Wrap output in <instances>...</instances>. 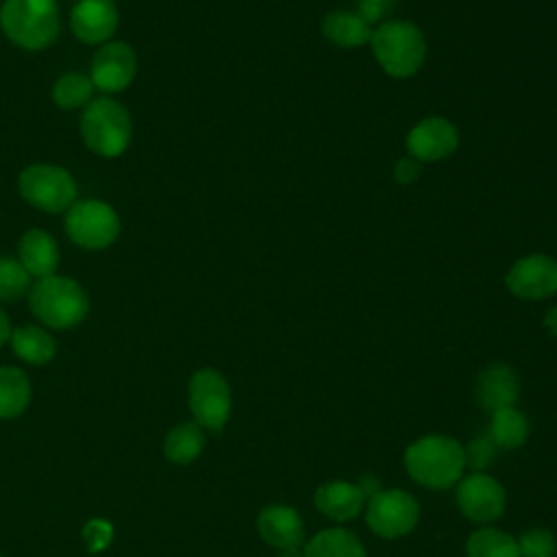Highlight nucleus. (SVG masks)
<instances>
[{"instance_id": "1", "label": "nucleus", "mask_w": 557, "mask_h": 557, "mask_svg": "<svg viewBox=\"0 0 557 557\" xmlns=\"http://www.w3.org/2000/svg\"><path fill=\"white\" fill-rule=\"evenodd\" d=\"M463 466V448L448 435H424L405 450L409 476L431 490L453 487L461 479Z\"/></svg>"}, {"instance_id": "2", "label": "nucleus", "mask_w": 557, "mask_h": 557, "mask_svg": "<svg viewBox=\"0 0 557 557\" xmlns=\"http://www.w3.org/2000/svg\"><path fill=\"white\" fill-rule=\"evenodd\" d=\"M28 305L37 320L52 329H72L89 313V296L85 287L70 276L37 278L28 289Z\"/></svg>"}, {"instance_id": "3", "label": "nucleus", "mask_w": 557, "mask_h": 557, "mask_svg": "<svg viewBox=\"0 0 557 557\" xmlns=\"http://www.w3.org/2000/svg\"><path fill=\"white\" fill-rule=\"evenodd\" d=\"M0 26L9 41L24 50H44L61 28L57 0H4Z\"/></svg>"}, {"instance_id": "4", "label": "nucleus", "mask_w": 557, "mask_h": 557, "mask_svg": "<svg viewBox=\"0 0 557 557\" xmlns=\"http://www.w3.org/2000/svg\"><path fill=\"white\" fill-rule=\"evenodd\" d=\"M133 135V124L126 107L109 96L94 98L81 115L83 144L98 157H120Z\"/></svg>"}, {"instance_id": "5", "label": "nucleus", "mask_w": 557, "mask_h": 557, "mask_svg": "<svg viewBox=\"0 0 557 557\" xmlns=\"http://www.w3.org/2000/svg\"><path fill=\"white\" fill-rule=\"evenodd\" d=\"M370 44L379 65L394 78L413 76L426 57L424 35L405 20H389L376 26Z\"/></svg>"}, {"instance_id": "6", "label": "nucleus", "mask_w": 557, "mask_h": 557, "mask_svg": "<svg viewBox=\"0 0 557 557\" xmlns=\"http://www.w3.org/2000/svg\"><path fill=\"white\" fill-rule=\"evenodd\" d=\"M20 196L35 209L46 213L67 211L76 202V181L74 176L52 163H35L22 170L17 181Z\"/></svg>"}, {"instance_id": "7", "label": "nucleus", "mask_w": 557, "mask_h": 557, "mask_svg": "<svg viewBox=\"0 0 557 557\" xmlns=\"http://www.w3.org/2000/svg\"><path fill=\"white\" fill-rule=\"evenodd\" d=\"M120 226L115 209L104 200H76L65 211V233L85 250H102L111 246L120 235Z\"/></svg>"}, {"instance_id": "8", "label": "nucleus", "mask_w": 557, "mask_h": 557, "mask_svg": "<svg viewBox=\"0 0 557 557\" xmlns=\"http://www.w3.org/2000/svg\"><path fill=\"white\" fill-rule=\"evenodd\" d=\"M189 409L200 429L220 433L231 416V389L226 379L213 370L202 368L189 381Z\"/></svg>"}, {"instance_id": "9", "label": "nucleus", "mask_w": 557, "mask_h": 557, "mask_svg": "<svg viewBox=\"0 0 557 557\" xmlns=\"http://www.w3.org/2000/svg\"><path fill=\"white\" fill-rule=\"evenodd\" d=\"M418 503L405 490H381L370 496L366 522L368 527L387 540L409 533L418 522Z\"/></svg>"}, {"instance_id": "10", "label": "nucleus", "mask_w": 557, "mask_h": 557, "mask_svg": "<svg viewBox=\"0 0 557 557\" xmlns=\"http://www.w3.org/2000/svg\"><path fill=\"white\" fill-rule=\"evenodd\" d=\"M137 74V54L124 41L102 44L89 67V78L102 94H117L126 89Z\"/></svg>"}, {"instance_id": "11", "label": "nucleus", "mask_w": 557, "mask_h": 557, "mask_svg": "<svg viewBox=\"0 0 557 557\" xmlns=\"http://www.w3.org/2000/svg\"><path fill=\"white\" fill-rule=\"evenodd\" d=\"M457 505L468 520L492 522L505 509V490L494 476L474 472L459 481Z\"/></svg>"}, {"instance_id": "12", "label": "nucleus", "mask_w": 557, "mask_h": 557, "mask_svg": "<svg viewBox=\"0 0 557 557\" xmlns=\"http://www.w3.org/2000/svg\"><path fill=\"white\" fill-rule=\"evenodd\" d=\"M505 283L524 300L548 298L557 292V261L546 255H527L509 268Z\"/></svg>"}, {"instance_id": "13", "label": "nucleus", "mask_w": 557, "mask_h": 557, "mask_svg": "<svg viewBox=\"0 0 557 557\" xmlns=\"http://www.w3.org/2000/svg\"><path fill=\"white\" fill-rule=\"evenodd\" d=\"M120 22L113 0H78L70 11V28L74 37L89 46H102L111 39Z\"/></svg>"}, {"instance_id": "14", "label": "nucleus", "mask_w": 557, "mask_h": 557, "mask_svg": "<svg viewBox=\"0 0 557 557\" xmlns=\"http://www.w3.org/2000/svg\"><path fill=\"white\" fill-rule=\"evenodd\" d=\"M407 152L416 161H440L455 152L459 144L457 128L444 117H426L407 135Z\"/></svg>"}, {"instance_id": "15", "label": "nucleus", "mask_w": 557, "mask_h": 557, "mask_svg": "<svg viewBox=\"0 0 557 557\" xmlns=\"http://www.w3.org/2000/svg\"><path fill=\"white\" fill-rule=\"evenodd\" d=\"M257 529L263 542L278 550L300 548L305 540L302 518L296 509L287 505H268L265 509H261L257 518Z\"/></svg>"}, {"instance_id": "16", "label": "nucleus", "mask_w": 557, "mask_h": 557, "mask_svg": "<svg viewBox=\"0 0 557 557\" xmlns=\"http://www.w3.org/2000/svg\"><path fill=\"white\" fill-rule=\"evenodd\" d=\"M17 261L35 278L52 276L59 265L57 239L44 228L26 231L17 244Z\"/></svg>"}, {"instance_id": "17", "label": "nucleus", "mask_w": 557, "mask_h": 557, "mask_svg": "<svg viewBox=\"0 0 557 557\" xmlns=\"http://www.w3.org/2000/svg\"><path fill=\"white\" fill-rule=\"evenodd\" d=\"M518 398V376L507 363H490L476 379V400L492 413L513 407Z\"/></svg>"}, {"instance_id": "18", "label": "nucleus", "mask_w": 557, "mask_h": 557, "mask_svg": "<svg viewBox=\"0 0 557 557\" xmlns=\"http://www.w3.org/2000/svg\"><path fill=\"white\" fill-rule=\"evenodd\" d=\"M363 498H366V494L359 485L348 483V481H329L315 490L313 503H315L318 511L324 513L326 518L346 522V520L357 518V513L363 507Z\"/></svg>"}, {"instance_id": "19", "label": "nucleus", "mask_w": 557, "mask_h": 557, "mask_svg": "<svg viewBox=\"0 0 557 557\" xmlns=\"http://www.w3.org/2000/svg\"><path fill=\"white\" fill-rule=\"evenodd\" d=\"M322 33L329 41L342 48H357L372 39V26L366 24L355 11L337 9L322 20Z\"/></svg>"}, {"instance_id": "20", "label": "nucleus", "mask_w": 557, "mask_h": 557, "mask_svg": "<svg viewBox=\"0 0 557 557\" xmlns=\"http://www.w3.org/2000/svg\"><path fill=\"white\" fill-rule=\"evenodd\" d=\"M11 348L13 352L35 366L48 363L54 352H57V344L52 339V335L48 331H44L41 326L35 324H26V326H17L11 331Z\"/></svg>"}, {"instance_id": "21", "label": "nucleus", "mask_w": 557, "mask_h": 557, "mask_svg": "<svg viewBox=\"0 0 557 557\" xmlns=\"http://www.w3.org/2000/svg\"><path fill=\"white\" fill-rule=\"evenodd\" d=\"M305 557H366V550L348 529H324L313 535L302 550Z\"/></svg>"}, {"instance_id": "22", "label": "nucleus", "mask_w": 557, "mask_h": 557, "mask_svg": "<svg viewBox=\"0 0 557 557\" xmlns=\"http://www.w3.org/2000/svg\"><path fill=\"white\" fill-rule=\"evenodd\" d=\"M30 403V381L24 370L4 366L0 368V418L20 416Z\"/></svg>"}, {"instance_id": "23", "label": "nucleus", "mask_w": 557, "mask_h": 557, "mask_svg": "<svg viewBox=\"0 0 557 557\" xmlns=\"http://www.w3.org/2000/svg\"><path fill=\"white\" fill-rule=\"evenodd\" d=\"M202 429L196 422H183L165 435L163 453L172 463H191L202 453Z\"/></svg>"}, {"instance_id": "24", "label": "nucleus", "mask_w": 557, "mask_h": 557, "mask_svg": "<svg viewBox=\"0 0 557 557\" xmlns=\"http://www.w3.org/2000/svg\"><path fill=\"white\" fill-rule=\"evenodd\" d=\"M529 435V422L524 413L513 407L494 411L490 422V440L503 448H518Z\"/></svg>"}, {"instance_id": "25", "label": "nucleus", "mask_w": 557, "mask_h": 557, "mask_svg": "<svg viewBox=\"0 0 557 557\" xmlns=\"http://www.w3.org/2000/svg\"><path fill=\"white\" fill-rule=\"evenodd\" d=\"M468 557H520L518 542L505 531L485 527L474 531L466 544Z\"/></svg>"}, {"instance_id": "26", "label": "nucleus", "mask_w": 557, "mask_h": 557, "mask_svg": "<svg viewBox=\"0 0 557 557\" xmlns=\"http://www.w3.org/2000/svg\"><path fill=\"white\" fill-rule=\"evenodd\" d=\"M94 83L83 72H67L61 74L52 87V100L61 109H78L87 107L94 98Z\"/></svg>"}, {"instance_id": "27", "label": "nucleus", "mask_w": 557, "mask_h": 557, "mask_svg": "<svg viewBox=\"0 0 557 557\" xmlns=\"http://www.w3.org/2000/svg\"><path fill=\"white\" fill-rule=\"evenodd\" d=\"M30 274L13 257H0V300H13L30 289Z\"/></svg>"}, {"instance_id": "28", "label": "nucleus", "mask_w": 557, "mask_h": 557, "mask_svg": "<svg viewBox=\"0 0 557 557\" xmlns=\"http://www.w3.org/2000/svg\"><path fill=\"white\" fill-rule=\"evenodd\" d=\"M516 542L520 557H555V537L546 529L524 531Z\"/></svg>"}, {"instance_id": "29", "label": "nucleus", "mask_w": 557, "mask_h": 557, "mask_svg": "<svg viewBox=\"0 0 557 557\" xmlns=\"http://www.w3.org/2000/svg\"><path fill=\"white\" fill-rule=\"evenodd\" d=\"M111 540H113V527L109 520L94 518L83 527V542L89 553L104 550L111 544Z\"/></svg>"}, {"instance_id": "30", "label": "nucleus", "mask_w": 557, "mask_h": 557, "mask_svg": "<svg viewBox=\"0 0 557 557\" xmlns=\"http://www.w3.org/2000/svg\"><path fill=\"white\" fill-rule=\"evenodd\" d=\"M494 457V442L490 437H476L466 450H463V459L466 463H470L474 470L485 468Z\"/></svg>"}, {"instance_id": "31", "label": "nucleus", "mask_w": 557, "mask_h": 557, "mask_svg": "<svg viewBox=\"0 0 557 557\" xmlns=\"http://www.w3.org/2000/svg\"><path fill=\"white\" fill-rule=\"evenodd\" d=\"M396 7V0H357V15L366 22V24H376L381 22L392 9Z\"/></svg>"}, {"instance_id": "32", "label": "nucleus", "mask_w": 557, "mask_h": 557, "mask_svg": "<svg viewBox=\"0 0 557 557\" xmlns=\"http://www.w3.org/2000/svg\"><path fill=\"white\" fill-rule=\"evenodd\" d=\"M394 176L400 185H411L416 183V178L420 176V161H416L413 157H405L396 163L394 168Z\"/></svg>"}, {"instance_id": "33", "label": "nucleus", "mask_w": 557, "mask_h": 557, "mask_svg": "<svg viewBox=\"0 0 557 557\" xmlns=\"http://www.w3.org/2000/svg\"><path fill=\"white\" fill-rule=\"evenodd\" d=\"M11 322H9V318H7V313L0 309V346L4 344V342H9V337H11Z\"/></svg>"}, {"instance_id": "34", "label": "nucleus", "mask_w": 557, "mask_h": 557, "mask_svg": "<svg viewBox=\"0 0 557 557\" xmlns=\"http://www.w3.org/2000/svg\"><path fill=\"white\" fill-rule=\"evenodd\" d=\"M278 557H305L298 548H287V550H281Z\"/></svg>"}]
</instances>
